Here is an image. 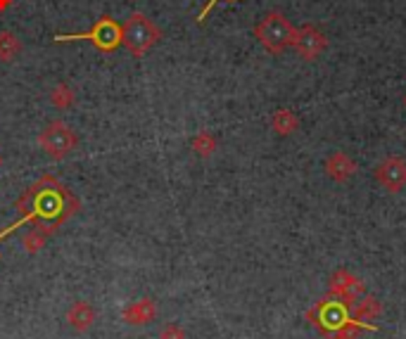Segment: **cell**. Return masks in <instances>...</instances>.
Returning a JSON list of instances; mask_svg holds the SVG:
<instances>
[{"instance_id": "cell-1", "label": "cell", "mask_w": 406, "mask_h": 339, "mask_svg": "<svg viewBox=\"0 0 406 339\" xmlns=\"http://www.w3.org/2000/svg\"><path fill=\"white\" fill-rule=\"evenodd\" d=\"M77 206L79 202L60 181H55L53 176H43L17 202V211H19V223L31 221L38 231L48 235L62 226L77 211Z\"/></svg>"}, {"instance_id": "cell-2", "label": "cell", "mask_w": 406, "mask_h": 339, "mask_svg": "<svg viewBox=\"0 0 406 339\" xmlns=\"http://www.w3.org/2000/svg\"><path fill=\"white\" fill-rule=\"evenodd\" d=\"M162 41V28L143 13H133L121 24V45L133 55L143 57Z\"/></svg>"}, {"instance_id": "cell-3", "label": "cell", "mask_w": 406, "mask_h": 339, "mask_svg": "<svg viewBox=\"0 0 406 339\" xmlns=\"http://www.w3.org/2000/svg\"><path fill=\"white\" fill-rule=\"evenodd\" d=\"M295 33H297V28L290 24V19L283 13H269L257 26H254L257 41L262 43L271 55L286 53L290 45L295 43Z\"/></svg>"}, {"instance_id": "cell-4", "label": "cell", "mask_w": 406, "mask_h": 339, "mask_svg": "<svg viewBox=\"0 0 406 339\" xmlns=\"http://www.w3.org/2000/svg\"><path fill=\"white\" fill-rule=\"evenodd\" d=\"M69 41H86L95 45L100 53H114L121 45V26L112 17H100V19L93 24L91 31L84 33H60L55 36V43H69Z\"/></svg>"}, {"instance_id": "cell-5", "label": "cell", "mask_w": 406, "mask_h": 339, "mask_svg": "<svg viewBox=\"0 0 406 339\" xmlns=\"http://www.w3.org/2000/svg\"><path fill=\"white\" fill-rule=\"evenodd\" d=\"M38 145L43 147L45 152H48V157L65 159L67 154L79 145V138L65 122L55 119V122H50L43 131H40Z\"/></svg>"}, {"instance_id": "cell-6", "label": "cell", "mask_w": 406, "mask_h": 339, "mask_svg": "<svg viewBox=\"0 0 406 339\" xmlns=\"http://www.w3.org/2000/svg\"><path fill=\"white\" fill-rule=\"evenodd\" d=\"M292 48L297 50V53L304 57V60H316V57L328 48V38H326V33L318 31L316 26L306 24V26L297 28Z\"/></svg>"}, {"instance_id": "cell-7", "label": "cell", "mask_w": 406, "mask_h": 339, "mask_svg": "<svg viewBox=\"0 0 406 339\" xmlns=\"http://www.w3.org/2000/svg\"><path fill=\"white\" fill-rule=\"evenodd\" d=\"M375 178L385 190L399 192L406 185V164L399 157H387L378 169H375Z\"/></svg>"}, {"instance_id": "cell-8", "label": "cell", "mask_w": 406, "mask_h": 339, "mask_svg": "<svg viewBox=\"0 0 406 339\" xmlns=\"http://www.w3.org/2000/svg\"><path fill=\"white\" fill-rule=\"evenodd\" d=\"M326 171L328 176L333 178V181H347V178L354 176V171H357V164H354V159L347 157L345 152H335L328 157L326 162Z\"/></svg>"}, {"instance_id": "cell-9", "label": "cell", "mask_w": 406, "mask_h": 339, "mask_svg": "<svg viewBox=\"0 0 406 339\" xmlns=\"http://www.w3.org/2000/svg\"><path fill=\"white\" fill-rule=\"evenodd\" d=\"M155 318V304L150 299H143V301L129 304L124 308V320L131 325H145Z\"/></svg>"}, {"instance_id": "cell-10", "label": "cell", "mask_w": 406, "mask_h": 339, "mask_svg": "<svg viewBox=\"0 0 406 339\" xmlns=\"http://www.w3.org/2000/svg\"><path fill=\"white\" fill-rule=\"evenodd\" d=\"M67 320H69V323H72L74 330L84 332V330H88V327L93 325V320H95V311H93V308H91V304H86V301H77L72 308H69Z\"/></svg>"}, {"instance_id": "cell-11", "label": "cell", "mask_w": 406, "mask_h": 339, "mask_svg": "<svg viewBox=\"0 0 406 339\" xmlns=\"http://www.w3.org/2000/svg\"><path fill=\"white\" fill-rule=\"evenodd\" d=\"M271 126H274V131L278 135H290V133H295L299 122H297V117H295V112H290V109H278L274 117H271Z\"/></svg>"}, {"instance_id": "cell-12", "label": "cell", "mask_w": 406, "mask_h": 339, "mask_svg": "<svg viewBox=\"0 0 406 339\" xmlns=\"http://www.w3.org/2000/svg\"><path fill=\"white\" fill-rule=\"evenodd\" d=\"M22 53V41L13 31H0V62H13Z\"/></svg>"}, {"instance_id": "cell-13", "label": "cell", "mask_w": 406, "mask_h": 339, "mask_svg": "<svg viewBox=\"0 0 406 339\" xmlns=\"http://www.w3.org/2000/svg\"><path fill=\"white\" fill-rule=\"evenodd\" d=\"M77 100V93L69 88L67 83H57L53 90H50V102L57 107V109H69Z\"/></svg>"}, {"instance_id": "cell-14", "label": "cell", "mask_w": 406, "mask_h": 339, "mask_svg": "<svg viewBox=\"0 0 406 339\" xmlns=\"http://www.w3.org/2000/svg\"><path fill=\"white\" fill-rule=\"evenodd\" d=\"M193 149L200 157H210V154H214V149H217V138L212 133H207V131H200V133L193 138Z\"/></svg>"}, {"instance_id": "cell-15", "label": "cell", "mask_w": 406, "mask_h": 339, "mask_svg": "<svg viewBox=\"0 0 406 339\" xmlns=\"http://www.w3.org/2000/svg\"><path fill=\"white\" fill-rule=\"evenodd\" d=\"M43 242H45V233H43V231H38V228H33V231L24 238L26 251H36V249H40V247H43Z\"/></svg>"}, {"instance_id": "cell-16", "label": "cell", "mask_w": 406, "mask_h": 339, "mask_svg": "<svg viewBox=\"0 0 406 339\" xmlns=\"http://www.w3.org/2000/svg\"><path fill=\"white\" fill-rule=\"evenodd\" d=\"M159 339H185V335H183V330L178 325H166L164 330H162Z\"/></svg>"}, {"instance_id": "cell-17", "label": "cell", "mask_w": 406, "mask_h": 339, "mask_svg": "<svg viewBox=\"0 0 406 339\" xmlns=\"http://www.w3.org/2000/svg\"><path fill=\"white\" fill-rule=\"evenodd\" d=\"M217 3H219V0H210V3L205 5V10H202V13H200V17H197V22H205V17L210 15V10H212V8H214V5H217Z\"/></svg>"}, {"instance_id": "cell-18", "label": "cell", "mask_w": 406, "mask_h": 339, "mask_svg": "<svg viewBox=\"0 0 406 339\" xmlns=\"http://www.w3.org/2000/svg\"><path fill=\"white\" fill-rule=\"evenodd\" d=\"M10 5H13V0H0V13H5Z\"/></svg>"}, {"instance_id": "cell-19", "label": "cell", "mask_w": 406, "mask_h": 339, "mask_svg": "<svg viewBox=\"0 0 406 339\" xmlns=\"http://www.w3.org/2000/svg\"><path fill=\"white\" fill-rule=\"evenodd\" d=\"M404 105H406V97H404Z\"/></svg>"}]
</instances>
